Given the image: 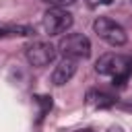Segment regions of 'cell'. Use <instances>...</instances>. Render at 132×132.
I'll return each instance as SVG.
<instances>
[{"label": "cell", "mask_w": 132, "mask_h": 132, "mask_svg": "<svg viewBox=\"0 0 132 132\" xmlns=\"http://www.w3.org/2000/svg\"><path fill=\"white\" fill-rule=\"evenodd\" d=\"M25 56H27V62L35 68H43L47 64H52L56 60V47L50 43V41H31L27 47H25Z\"/></svg>", "instance_id": "obj_5"}, {"label": "cell", "mask_w": 132, "mask_h": 132, "mask_svg": "<svg viewBox=\"0 0 132 132\" xmlns=\"http://www.w3.org/2000/svg\"><path fill=\"white\" fill-rule=\"evenodd\" d=\"M74 72H76V60L62 58L58 62V66L54 68V72H52V82L56 87H62V85L70 82V78L74 76Z\"/></svg>", "instance_id": "obj_6"}, {"label": "cell", "mask_w": 132, "mask_h": 132, "mask_svg": "<svg viewBox=\"0 0 132 132\" xmlns=\"http://www.w3.org/2000/svg\"><path fill=\"white\" fill-rule=\"evenodd\" d=\"M93 31L97 33L99 39H103L105 43H109L113 47H120V45H124L128 41L126 29L120 23H116L113 19H109V16H97L95 23H93Z\"/></svg>", "instance_id": "obj_2"}, {"label": "cell", "mask_w": 132, "mask_h": 132, "mask_svg": "<svg viewBox=\"0 0 132 132\" xmlns=\"http://www.w3.org/2000/svg\"><path fill=\"white\" fill-rule=\"evenodd\" d=\"M41 2H45V4H50V6H70L72 2H76V0H41Z\"/></svg>", "instance_id": "obj_9"}, {"label": "cell", "mask_w": 132, "mask_h": 132, "mask_svg": "<svg viewBox=\"0 0 132 132\" xmlns=\"http://www.w3.org/2000/svg\"><path fill=\"white\" fill-rule=\"evenodd\" d=\"M37 101L41 103L39 118H43V116H45V111H47V109H52V97H45V95H43V97H37Z\"/></svg>", "instance_id": "obj_8"}, {"label": "cell", "mask_w": 132, "mask_h": 132, "mask_svg": "<svg viewBox=\"0 0 132 132\" xmlns=\"http://www.w3.org/2000/svg\"><path fill=\"white\" fill-rule=\"evenodd\" d=\"M74 132H93L91 128H80V130H74Z\"/></svg>", "instance_id": "obj_11"}, {"label": "cell", "mask_w": 132, "mask_h": 132, "mask_svg": "<svg viewBox=\"0 0 132 132\" xmlns=\"http://www.w3.org/2000/svg\"><path fill=\"white\" fill-rule=\"evenodd\" d=\"M107 132H124V130H122L120 126H109V128H107Z\"/></svg>", "instance_id": "obj_10"}, {"label": "cell", "mask_w": 132, "mask_h": 132, "mask_svg": "<svg viewBox=\"0 0 132 132\" xmlns=\"http://www.w3.org/2000/svg\"><path fill=\"white\" fill-rule=\"evenodd\" d=\"M58 50H60V54L64 58H70V60H87L91 56V41L82 33H66L60 39Z\"/></svg>", "instance_id": "obj_3"}, {"label": "cell", "mask_w": 132, "mask_h": 132, "mask_svg": "<svg viewBox=\"0 0 132 132\" xmlns=\"http://www.w3.org/2000/svg\"><path fill=\"white\" fill-rule=\"evenodd\" d=\"M116 97L107 91H99V89H91L87 93V105L91 107H97V109H107L111 105H116Z\"/></svg>", "instance_id": "obj_7"}, {"label": "cell", "mask_w": 132, "mask_h": 132, "mask_svg": "<svg viewBox=\"0 0 132 132\" xmlns=\"http://www.w3.org/2000/svg\"><path fill=\"white\" fill-rule=\"evenodd\" d=\"M72 23H74L72 14L62 6H52L43 14V29L47 35H62L72 27Z\"/></svg>", "instance_id": "obj_4"}, {"label": "cell", "mask_w": 132, "mask_h": 132, "mask_svg": "<svg viewBox=\"0 0 132 132\" xmlns=\"http://www.w3.org/2000/svg\"><path fill=\"white\" fill-rule=\"evenodd\" d=\"M95 72L103 74V76H111L113 85L122 87L128 76L132 74V56H124V54H103L97 64H95Z\"/></svg>", "instance_id": "obj_1"}]
</instances>
